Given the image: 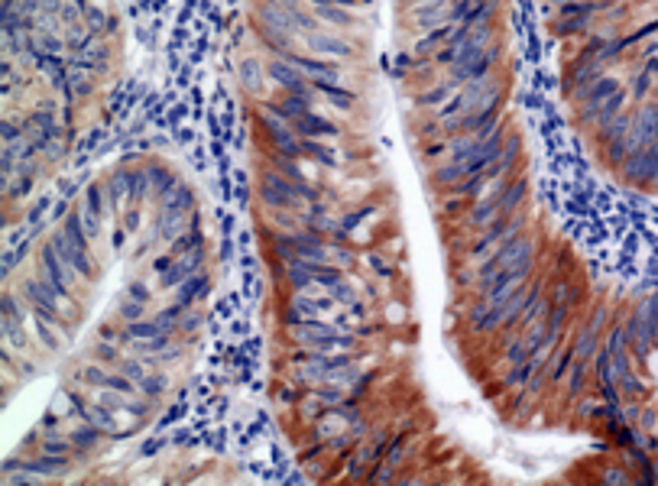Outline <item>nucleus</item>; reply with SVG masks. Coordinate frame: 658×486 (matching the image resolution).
Wrapping results in <instances>:
<instances>
[{
  "instance_id": "obj_1",
  "label": "nucleus",
  "mask_w": 658,
  "mask_h": 486,
  "mask_svg": "<svg viewBox=\"0 0 658 486\" xmlns=\"http://www.w3.org/2000/svg\"><path fill=\"white\" fill-rule=\"evenodd\" d=\"M39 275H43L52 289H59V292H62L72 305H78V302H75V279H78V273L65 263L62 256L55 253L52 243H46V246H43V256H39Z\"/></svg>"
},
{
  "instance_id": "obj_2",
  "label": "nucleus",
  "mask_w": 658,
  "mask_h": 486,
  "mask_svg": "<svg viewBox=\"0 0 658 486\" xmlns=\"http://www.w3.org/2000/svg\"><path fill=\"white\" fill-rule=\"evenodd\" d=\"M260 201H263L269 211H298V195L292 188V182L286 175H279L276 169L263 172L260 179Z\"/></svg>"
},
{
  "instance_id": "obj_3",
  "label": "nucleus",
  "mask_w": 658,
  "mask_h": 486,
  "mask_svg": "<svg viewBox=\"0 0 658 486\" xmlns=\"http://www.w3.org/2000/svg\"><path fill=\"white\" fill-rule=\"evenodd\" d=\"M49 243L55 246V253L62 256L65 263L72 266L75 273L81 275V279H91L95 275V263H91V253H88V246H81V243H75L68 233H65V227L59 224L52 231V237H49Z\"/></svg>"
},
{
  "instance_id": "obj_4",
  "label": "nucleus",
  "mask_w": 658,
  "mask_h": 486,
  "mask_svg": "<svg viewBox=\"0 0 658 486\" xmlns=\"http://www.w3.org/2000/svg\"><path fill=\"white\" fill-rule=\"evenodd\" d=\"M23 315H26V311H20V302L13 295H3V340H7L13 350L30 347V334L23 328Z\"/></svg>"
},
{
  "instance_id": "obj_5",
  "label": "nucleus",
  "mask_w": 658,
  "mask_h": 486,
  "mask_svg": "<svg viewBox=\"0 0 658 486\" xmlns=\"http://www.w3.org/2000/svg\"><path fill=\"white\" fill-rule=\"evenodd\" d=\"M202 246H195V250H188V253H182L179 260H172L166 269H162V286L166 289H179L188 275L198 273V266H202Z\"/></svg>"
},
{
  "instance_id": "obj_6",
  "label": "nucleus",
  "mask_w": 658,
  "mask_h": 486,
  "mask_svg": "<svg viewBox=\"0 0 658 486\" xmlns=\"http://www.w3.org/2000/svg\"><path fill=\"white\" fill-rule=\"evenodd\" d=\"M104 195H107V208L110 211H120V204L130 201V169H117L104 185Z\"/></svg>"
},
{
  "instance_id": "obj_7",
  "label": "nucleus",
  "mask_w": 658,
  "mask_h": 486,
  "mask_svg": "<svg viewBox=\"0 0 658 486\" xmlns=\"http://www.w3.org/2000/svg\"><path fill=\"white\" fill-rule=\"evenodd\" d=\"M208 292H211V279L195 273L179 286V302L182 305H198L202 298H208Z\"/></svg>"
},
{
  "instance_id": "obj_8",
  "label": "nucleus",
  "mask_w": 658,
  "mask_h": 486,
  "mask_svg": "<svg viewBox=\"0 0 658 486\" xmlns=\"http://www.w3.org/2000/svg\"><path fill=\"white\" fill-rule=\"evenodd\" d=\"M240 78H244V88L250 91V95H263L266 88V65L256 62V59H244V65H240Z\"/></svg>"
},
{
  "instance_id": "obj_9",
  "label": "nucleus",
  "mask_w": 658,
  "mask_h": 486,
  "mask_svg": "<svg viewBox=\"0 0 658 486\" xmlns=\"http://www.w3.org/2000/svg\"><path fill=\"white\" fill-rule=\"evenodd\" d=\"M172 331L162 321H130L127 324V340H156V338H169Z\"/></svg>"
},
{
  "instance_id": "obj_10",
  "label": "nucleus",
  "mask_w": 658,
  "mask_h": 486,
  "mask_svg": "<svg viewBox=\"0 0 658 486\" xmlns=\"http://www.w3.org/2000/svg\"><path fill=\"white\" fill-rule=\"evenodd\" d=\"M146 172H149V191H153V198H166V195L175 188V179H172L162 166H149Z\"/></svg>"
},
{
  "instance_id": "obj_11",
  "label": "nucleus",
  "mask_w": 658,
  "mask_h": 486,
  "mask_svg": "<svg viewBox=\"0 0 658 486\" xmlns=\"http://www.w3.org/2000/svg\"><path fill=\"white\" fill-rule=\"evenodd\" d=\"M149 195V172L146 169H130V201L137 204Z\"/></svg>"
},
{
  "instance_id": "obj_12",
  "label": "nucleus",
  "mask_w": 658,
  "mask_h": 486,
  "mask_svg": "<svg viewBox=\"0 0 658 486\" xmlns=\"http://www.w3.org/2000/svg\"><path fill=\"white\" fill-rule=\"evenodd\" d=\"M75 211H78V217H81V224H85V231H88V237H91V240H95V237H101V221H104V217H101L95 208H88L85 201H81Z\"/></svg>"
},
{
  "instance_id": "obj_13",
  "label": "nucleus",
  "mask_w": 658,
  "mask_h": 486,
  "mask_svg": "<svg viewBox=\"0 0 658 486\" xmlns=\"http://www.w3.org/2000/svg\"><path fill=\"white\" fill-rule=\"evenodd\" d=\"M137 389L143 392V396H153V399H156V396H162V392L169 389V380H166L162 373H146V380L137 382Z\"/></svg>"
},
{
  "instance_id": "obj_14",
  "label": "nucleus",
  "mask_w": 658,
  "mask_h": 486,
  "mask_svg": "<svg viewBox=\"0 0 658 486\" xmlns=\"http://www.w3.org/2000/svg\"><path fill=\"white\" fill-rule=\"evenodd\" d=\"M120 315H124V321H143L146 318V302H139V298H133V295H127V298H120Z\"/></svg>"
},
{
  "instance_id": "obj_15",
  "label": "nucleus",
  "mask_w": 658,
  "mask_h": 486,
  "mask_svg": "<svg viewBox=\"0 0 658 486\" xmlns=\"http://www.w3.org/2000/svg\"><path fill=\"white\" fill-rule=\"evenodd\" d=\"M101 434H104L101 428H95V425H88V422H85V428H75V431L68 434V438L75 441V447H95Z\"/></svg>"
},
{
  "instance_id": "obj_16",
  "label": "nucleus",
  "mask_w": 658,
  "mask_h": 486,
  "mask_svg": "<svg viewBox=\"0 0 658 486\" xmlns=\"http://www.w3.org/2000/svg\"><path fill=\"white\" fill-rule=\"evenodd\" d=\"M72 447H75L72 438H68V441H62V438H46V441L39 444L43 454H59V457H68L72 454Z\"/></svg>"
},
{
  "instance_id": "obj_17",
  "label": "nucleus",
  "mask_w": 658,
  "mask_h": 486,
  "mask_svg": "<svg viewBox=\"0 0 658 486\" xmlns=\"http://www.w3.org/2000/svg\"><path fill=\"white\" fill-rule=\"evenodd\" d=\"M195 246H202V237L198 233H185V237H179V240L172 243V256H182V253H188V250H195Z\"/></svg>"
},
{
  "instance_id": "obj_18",
  "label": "nucleus",
  "mask_w": 658,
  "mask_h": 486,
  "mask_svg": "<svg viewBox=\"0 0 658 486\" xmlns=\"http://www.w3.org/2000/svg\"><path fill=\"white\" fill-rule=\"evenodd\" d=\"M120 373H124V376H130L133 382H143L149 370L143 367V363H137V360H120Z\"/></svg>"
},
{
  "instance_id": "obj_19",
  "label": "nucleus",
  "mask_w": 658,
  "mask_h": 486,
  "mask_svg": "<svg viewBox=\"0 0 658 486\" xmlns=\"http://www.w3.org/2000/svg\"><path fill=\"white\" fill-rule=\"evenodd\" d=\"M95 353H97V357H104V360H117V347H110V344H101V347H95Z\"/></svg>"
},
{
  "instance_id": "obj_20",
  "label": "nucleus",
  "mask_w": 658,
  "mask_h": 486,
  "mask_svg": "<svg viewBox=\"0 0 658 486\" xmlns=\"http://www.w3.org/2000/svg\"><path fill=\"white\" fill-rule=\"evenodd\" d=\"M130 295L139 298V302H149V292H146L143 286H139V282H133V286H130Z\"/></svg>"
}]
</instances>
